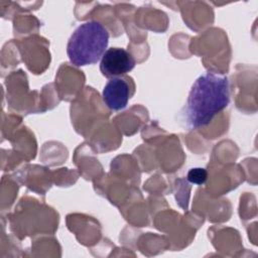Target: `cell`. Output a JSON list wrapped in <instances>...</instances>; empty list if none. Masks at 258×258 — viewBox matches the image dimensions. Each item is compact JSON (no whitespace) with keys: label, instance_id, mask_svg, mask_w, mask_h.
<instances>
[{"label":"cell","instance_id":"cell-1","mask_svg":"<svg viewBox=\"0 0 258 258\" xmlns=\"http://www.w3.org/2000/svg\"><path fill=\"white\" fill-rule=\"evenodd\" d=\"M230 103V83L226 76L208 72L194 83L183 110L185 123L198 129L210 122Z\"/></svg>","mask_w":258,"mask_h":258},{"label":"cell","instance_id":"cell-2","mask_svg":"<svg viewBox=\"0 0 258 258\" xmlns=\"http://www.w3.org/2000/svg\"><path fill=\"white\" fill-rule=\"evenodd\" d=\"M109 41L106 27L95 20L81 24L72 34L67 46L70 61L77 66H89L102 58Z\"/></svg>","mask_w":258,"mask_h":258},{"label":"cell","instance_id":"cell-3","mask_svg":"<svg viewBox=\"0 0 258 258\" xmlns=\"http://www.w3.org/2000/svg\"><path fill=\"white\" fill-rule=\"evenodd\" d=\"M135 67V59L132 54L124 48H108L100 62L101 73L107 78L121 77L129 73Z\"/></svg>","mask_w":258,"mask_h":258},{"label":"cell","instance_id":"cell-4","mask_svg":"<svg viewBox=\"0 0 258 258\" xmlns=\"http://www.w3.org/2000/svg\"><path fill=\"white\" fill-rule=\"evenodd\" d=\"M131 96V89L127 79L123 77L111 78L103 89V100L113 111L124 109Z\"/></svg>","mask_w":258,"mask_h":258},{"label":"cell","instance_id":"cell-5","mask_svg":"<svg viewBox=\"0 0 258 258\" xmlns=\"http://www.w3.org/2000/svg\"><path fill=\"white\" fill-rule=\"evenodd\" d=\"M208 177V173L207 170L201 167H196V168H191L188 173H187V179L189 182L195 183V184H203L206 182Z\"/></svg>","mask_w":258,"mask_h":258}]
</instances>
